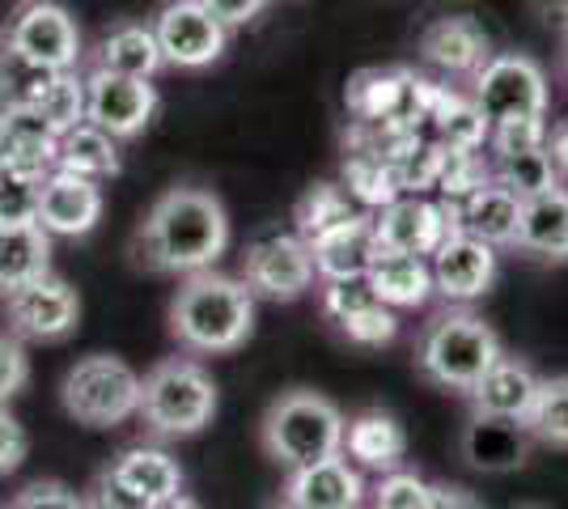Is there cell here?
<instances>
[{"label": "cell", "mask_w": 568, "mask_h": 509, "mask_svg": "<svg viewBox=\"0 0 568 509\" xmlns=\"http://www.w3.org/2000/svg\"><path fill=\"white\" fill-rule=\"evenodd\" d=\"M85 509H149V501H141L136 492H128L111 471H102L94 488H90V497H85Z\"/></svg>", "instance_id": "cell-45"}, {"label": "cell", "mask_w": 568, "mask_h": 509, "mask_svg": "<svg viewBox=\"0 0 568 509\" xmlns=\"http://www.w3.org/2000/svg\"><path fill=\"white\" fill-rule=\"evenodd\" d=\"M106 471H111L128 492H136L141 501H162L170 492H183V467H179V459L166 455L162 446H132V450H123Z\"/></svg>", "instance_id": "cell-27"}, {"label": "cell", "mask_w": 568, "mask_h": 509, "mask_svg": "<svg viewBox=\"0 0 568 509\" xmlns=\"http://www.w3.org/2000/svg\"><path fill=\"white\" fill-rule=\"evenodd\" d=\"M0 509H4V506H0Z\"/></svg>", "instance_id": "cell-56"}, {"label": "cell", "mask_w": 568, "mask_h": 509, "mask_svg": "<svg viewBox=\"0 0 568 509\" xmlns=\"http://www.w3.org/2000/svg\"><path fill=\"white\" fill-rule=\"evenodd\" d=\"M272 509H297V506H288V501H281V506H272Z\"/></svg>", "instance_id": "cell-52"}, {"label": "cell", "mask_w": 568, "mask_h": 509, "mask_svg": "<svg viewBox=\"0 0 568 509\" xmlns=\"http://www.w3.org/2000/svg\"><path fill=\"white\" fill-rule=\"evenodd\" d=\"M230 251V213L204 187H170L136 230V259L158 276H195Z\"/></svg>", "instance_id": "cell-1"}, {"label": "cell", "mask_w": 568, "mask_h": 509, "mask_svg": "<svg viewBox=\"0 0 568 509\" xmlns=\"http://www.w3.org/2000/svg\"><path fill=\"white\" fill-rule=\"evenodd\" d=\"M521 509H539V506H521Z\"/></svg>", "instance_id": "cell-54"}, {"label": "cell", "mask_w": 568, "mask_h": 509, "mask_svg": "<svg viewBox=\"0 0 568 509\" xmlns=\"http://www.w3.org/2000/svg\"><path fill=\"white\" fill-rule=\"evenodd\" d=\"M488 128L514 120H547V73L526 51H493L471 77V94Z\"/></svg>", "instance_id": "cell-7"}, {"label": "cell", "mask_w": 568, "mask_h": 509, "mask_svg": "<svg viewBox=\"0 0 568 509\" xmlns=\"http://www.w3.org/2000/svg\"><path fill=\"white\" fill-rule=\"evenodd\" d=\"M493 183H500L509 195H518L521 204L535 195L560 187V174L551 166L547 149H526V153H500L493 157Z\"/></svg>", "instance_id": "cell-32"}, {"label": "cell", "mask_w": 568, "mask_h": 509, "mask_svg": "<svg viewBox=\"0 0 568 509\" xmlns=\"http://www.w3.org/2000/svg\"><path fill=\"white\" fill-rule=\"evenodd\" d=\"M251 332H255V293L237 276L209 267L183 276L179 293L170 297V336L187 353L200 357L234 353L251 339Z\"/></svg>", "instance_id": "cell-2"}, {"label": "cell", "mask_w": 568, "mask_h": 509, "mask_svg": "<svg viewBox=\"0 0 568 509\" xmlns=\"http://www.w3.org/2000/svg\"><path fill=\"white\" fill-rule=\"evenodd\" d=\"M535 390H539L535 365L526 362V357H514V353H500L497 365L475 383V390L467 399H471V413L526 420L530 404H535Z\"/></svg>", "instance_id": "cell-22"}, {"label": "cell", "mask_w": 568, "mask_h": 509, "mask_svg": "<svg viewBox=\"0 0 568 509\" xmlns=\"http://www.w3.org/2000/svg\"><path fill=\"white\" fill-rule=\"evenodd\" d=\"M260 441L263 455L276 467L297 471L318 459L344 455V413L327 395L293 387L267 404L260 420Z\"/></svg>", "instance_id": "cell-4"}, {"label": "cell", "mask_w": 568, "mask_h": 509, "mask_svg": "<svg viewBox=\"0 0 568 509\" xmlns=\"http://www.w3.org/2000/svg\"><path fill=\"white\" fill-rule=\"evenodd\" d=\"M425 509H484V506H479V497H475V492H467V488H458V485H433Z\"/></svg>", "instance_id": "cell-47"}, {"label": "cell", "mask_w": 568, "mask_h": 509, "mask_svg": "<svg viewBox=\"0 0 568 509\" xmlns=\"http://www.w3.org/2000/svg\"><path fill=\"white\" fill-rule=\"evenodd\" d=\"M428 492H433V485H428L425 476H416V471H407V467H395V471L378 476V485H374V506L369 509H425Z\"/></svg>", "instance_id": "cell-39"}, {"label": "cell", "mask_w": 568, "mask_h": 509, "mask_svg": "<svg viewBox=\"0 0 568 509\" xmlns=\"http://www.w3.org/2000/svg\"><path fill=\"white\" fill-rule=\"evenodd\" d=\"M547 145V120H514L497 123L488 132V149L493 153H526V149H544Z\"/></svg>", "instance_id": "cell-41"}, {"label": "cell", "mask_w": 568, "mask_h": 509, "mask_svg": "<svg viewBox=\"0 0 568 509\" xmlns=\"http://www.w3.org/2000/svg\"><path fill=\"white\" fill-rule=\"evenodd\" d=\"M55 170H69V174H81V179L106 183V179L119 174V141L106 136L94 123H77L69 132H60Z\"/></svg>", "instance_id": "cell-28"}, {"label": "cell", "mask_w": 568, "mask_h": 509, "mask_svg": "<svg viewBox=\"0 0 568 509\" xmlns=\"http://www.w3.org/2000/svg\"><path fill=\"white\" fill-rule=\"evenodd\" d=\"M344 459L365 471H395L407 459V434H403L399 416L365 408L353 420H344Z\"/></svg>", "instance_id": "cell-20"}, {"label": "cell", "mask_w": 568, "mask_h": 509, "mask_svg": "<svg viewBox=\"0 0 568 509\" xmlns=\"http://www.w3.org/2000/svg\"><path fill=\"white\" fill-rule=\"evenodd\" d=\"M428 120L437 128V145L458 149V153H479L488 145V132H493L471 98L454 94V90H433Z\"/></svg>", "instance_id": "cell-30"}, {"label": "cell", "mask_w": 568, "mask_h": 509, "mask_svg": "<svg viewBox=\"0 0 568 509\" xmlns=\"http://www.w3.org/2000/svg\"><path fill=\"white\" fill-rule=\"evenodd\" d=\"M365 281H369L374 297L390 311H416L433 297V272H428V259H420V255L378 251Z\"/></svg>", "instance_id": "cell-25"}, {"label": "cell", "mask_w": 568, "mask_h": 509, "mask_svg": "<svg viewBox=\"0 0 568 509\" xmlns=\"http://www.w3.org/2000/svg\"><path fill=\"white\" fill-rule=\"evenodd\" d=\"M9 509H85V497L60 480H34L9 501Z\"/></svg>", "instance_id": "cell-42"}, {"label": "cell", "mask_w": 568, "mask_h": 509, "mask_svg": "<svg viewBox=\"0 0 568 509\" xmlns=\"http://www.w3.org/2000/svg\"><path fill=\"white\" fill-rule=\"evenodd\" d=\"M428 272H433V293L437 297H446L450 306H467V302H479L497 285L500 255L497 246L454 230L450 238L428 255Z\"/></svg>", "instance_id": "cell-14"}, {"label": "cell", "mask_w": 568, "mask_h": 509, "mask_svg": "<svg viewBox=\"0 0 568 509\" xmlns=\"http://www.w3.org/2000/svg\"><path fill=\"white\" fill-rule=\"evenodd\" d=\"M158 106L162 98L153 90V81L119 77L106 69H94L85 77V123L102 128L115 141H136L158 120Z\"/></svg>", "instance_id": "cell-11"}, {"label": "cell", "mask_w": 568, "mask_h": 509, "mask_svg": "<svg viewBox=\"0 0 568 509\" xmlns=\"http://www.w3.org/2000/svg\"><path fill=\"white\" fill-rule=\"evenodd\" d=\"M535 4H539V13H544L547 22H556L568 30V0H535Z\"/></svg>", "instance_id": "cell-49"}, {"label": "cell", "mask_w": 568, "mask_h": 509, "mask_svg": "<svg viewBox=\"0 0 568 509\" xmlns=\"http://www.w3.org/2000/svg\"><path fill=\"white\" fill-rule=\"evenodd\" d=\"M565 73H568V48H565Z\"/></svg>", "instance_id": "cell-53"}, {"label": "cell", "mask_w": 568, "mask_h": 509, "mask_svg": "<svg viewBox=\"0 0 568 509\" xmlns=\"http://www.w3.org/2000/svg\"><path fill=\"white\" fill-rule=\"evenodd\" d=\"M356 509H361V506H356Z\"/></svg>", "instance_id": "cell-55"}, {"label": "cell", "mask_w": 568, "mask_h": 509, "mask_svg": "<svg viewBox=\"0 0 568 509\" xmlns=\"http://www.w3.org/2000/svg\"><path fill=\"white\" fill-rule=\"evenodd\" d=\"M149 509H200V506L191 501L187 492H170V497H162V501H149Z\"/></svg>", "instance_id": "cell-50"}, {"label": "cell", "mask_w": 568, "mask_h": 509, "mask_svg": "<svg viewBox=\"0 0 568 509\" xmlns=\"http://www.w3.org/2000/svg\"><path fill=\"white\" fill-rule=\"evenodd\" d=\"M94 69L119 77H136V81H153L162 69V48L153 39L149 22H119L111 26L94 48Z\"/></svg>", "instance_id": "cell-26"}, {"label": "cell", "mask_w": 568, "mask_h": 509, "mask_svg": "<svg viewBox=\"0 0 568 509\" xmlns=\"http://www.w3.org/2000/svg\"><path fill=\"white\" fill-rule=\"evenodd\" d=\"M136 416L153 437H195L213 425L216 383L213 374L191 357H166L141 378Z\"/></svg>", "instance_id": "cell-5"}, {"label": "cell", "mask_w": 568, "mask_h": 509, "mask_svg": "<svg viewBox=\"0 0 568 509\" xmlns=\"http://www.w3.org/2000/svg\"><path fill=\"white\" fill-rule=\"evenodd\" d=\"M493 55L488 30L467 13H446L420 30V60L446 77H475Z\"/></svg>", "instance_id": "cell-17"}, {"label": "cell", "mask_w": 568, "mask_h": 509, "mask_svg": "<svg viewBox=\"0 0 568 509\" xmlns=\"http://www.w3.org/2000/svg\"><path fill=\"white\" fill-rule=\"evenodd\" d=\"M514 251L539 264H568V187H551L521 204Z\"/></svg>", "instance_id": "cell-21"}, {"label": "cell", "mask_w": 568, "mask_h": 509, "mask_svg": "<svg viewBox=\"0 0 568 509\" xmlns=\"http://www.w3.org/2000/svg\"><path fill=\"white\" fill-rule=\"evenodd\" d=\"M361 208H356V200L339 183H314L302 200H297V213H293V221H297V234L306 238V243H314L318 234H327V230H335V225H344L348 217H356Z\"/></svg>", "instance_id": "cell-34"}, {"label": "cell", "mask_w": 568, "mask_h": 509, "mask_svg": "<svg viewBox=\"0 0 568 509\" xmlns=\"http://www.w3.org/2000/svg\"><path fill=\"white\" fill-rule=\"evenodd\" d=\"M39 192L43 179H30L22 170H0V225H39Z\"/></svg>", "instance_id": "cell-37"}, {"label": "cell", "mask_w": 568, "mask_h": 509, "mask_svg": "<svg viewBox=\"0 0 568 509\" xmlns=\"http://www.w3.org/2000/svg\"><path fill=\"white\" fill-rule=\"evenodd\" d=\"M284 501L297 509H356L365 501V480L344 455H332L288 471Z\"/></svg>", "instance_id": "cell-18"}, {"label": "cell", "mask_w": 568, "mask_h": 509, "mask_svg": "<svg viewBox=\"0 0 568 509\" xmlns=\"http://www.w3.org/2000/svg\"><path fill=\"white\" fill-rule=\"evenodd\" d=\"M505 353L493 323H484L471 311H442L425 323L416 336V374L428 387L471 395L475 383L497 365Z\"/></svg>", "instance_id": "cell-3"}, {"label": "cell", "mask_w": 568, "mask_h": 509, "mask_svg": "<svg viewBox=\"0 0 568 509\" xmlns=\"http://www.w3.org/2000/svg\"><path fill=\"white\" fill-rule=\"evenodd\" d=\"M26 450H30V437H26L22 420L0 404V476L18 471L26 462Z\"/></svg>", "instance_id": "cell-44"}, {"label": "cell", "mask_w": 568, "mask_h": 509, "mask_svg": "<svg viewBox=\"0 0 568 509\" xmlns=\"http://www.w3.org/2000/svg\"><path fill=\"white\" fill-rule=\"evenodd\" d=\"M9 166V149H4V136H0V170Z\"/></svg>", "instance_id": "cell-51"}, {"label": "cell", "mask_w": 568, "mask_h": 509, "mask_svg": "<svg viewBox=\"0 0 568 509\" xmlns=\"http://www.w3.org/2000/svg\"><path fill=\"white\" fill-rule=\"evenodd\" d=\"M378 255V238H374V213H356L344 225H335L327 234H318L310 243V259H314V276L327 281H344V276H365Z\"/></svg>", "instance_id": "cell-19"}, {"label": "cell", "mask_w": 568, "mask_h": 509, "mask_svg": "<svg viewBox=\"0 0 568 509\" xmlns=\"http://www.w3.org/2000/svg\"><path fill=\"white\" fill-rule=\"evenodd\" d=\"M4 43L22 51L26 60L43 64L51 73H72L81 60V26L64 4L55 0H30L22 13L9 22Z\"/></svg>", "instance_id": "cell-12"}, {"label": "cell", "mask_w": 568, "mask_h": 509, "mask_svg": "<svg viewBox=\"0 0 568 509\" xmlns=\"http://www.w3.org/2000/svg\"><path fill=\"white\" fill-rule=\"evenodd\" d=\"M344 192L353 195L356 204H365V208H382L395 195H403L395 166L382 153V141H374L369 149H356V153L344 157Z\"/></svg>", "instance_id": "cell-31"}, {"label": "cell", "mask_w": 568, "mask_h": 509, "mask_svg": "<svg viewBox=\"0 0 568 509\" xmlns=\"http://www.w3.org/2000/svg\"><path fill=\"white\" fill-rule=\"evenodd\" d=\"M149 26L162 48V64L170 69H209L230 48V30L200 0H166Z\"/></svg>", "instance_id": "cell-10"}, {"label": "cell", "mask_w": 568, "mask_h": 509, "mask_svg": "<svg viewBox=\"0 0 568 509\" xmlns=\"http://www.w3.org/2000/svg\"><path fill=\"white\" fill-rule=\"evenodd\" d=\"M454 230H458L454 204H437V200H425V195H395L390 204H382L374 213L378 251H395V255L428 259Z\"/></svg>", "instance_id": "cell-13"}, {"label": "cell", "mask_w": 568, "mask_h": 509, "mask_svg": "<svg viewBox=\"0 0 568 509\" xmlns=\"http://www.w3.org/2000/svg\"><path fill=\"white\" fill-rule=\"evenodd\" d=\"M310 243L297 230H267L242 251V285L267 302H297L314 285Z\"/></svg>", "instance_id": "cell-8"}, {"label": "cell", "mask_w": 568, "mask_h": 509, "mask_svg": "<svg viewBox=\"0 0 568 509\" xmlns=\"http://www.w3.org/2000/svg\"><path fill=\"white\" fill-rule=\"evenodd\" d=\"M209 13H213L216 22L225 26V30H237V26H251L260 18L263 9H267V0H200Z\"/></svg>", "instance_id": "cell-46"}, {"label": "cell", "mask_w": 568, "mask_h": 509, "mask_svg": "<svg viewBox=\"0 0 568 509\" xmlns=\"http://www.w3.org/2000/svg\"><path fill=\"white\" fill-rule=\"evenodd\" d=\"M339 332L353 339V344H361V348H382V344H390V339L399 336V315H395L390 306L374 302V306H365L361 315L344 318Z\"/></svg>", "instance_id": "cell-40"}, {"label": "cell", "mask_w": 568, "mask_h": 509, "mask_svg": "<svg viewBox=\"0 0 568 509\" xmlns=\"http://www.w3.org/2000/svg\"><path fill=\"white\" fill-rule=\"evenodd\" d=\"M102 221V183L51 170L39 192V230L51 238H85Z\"/></svg>", "instance_id": "cell-15"}, {"label": "cell", "mask_w": 568, "mask_h": 509, "mask_svg": "<svg viewBox=\"0 0 568 509\" xmlns=\"http://www.w3.org/2000/svg\"><path fill=\"white\" fill-rule=\"evenodd\" d=\"M51 272V234L39 225H0V293Z\"/></svg>", "instance_id": "cell-29"}, {"label": "cell", "mask_w": 568, "mask_h": 509, "mask_svg": "<svg viewBox=\"0 0 568 509\" xmlns=\"http://www.w3.org/2000/svg\"><path fill=\"white\" fill-rule=\"evenodd\" d=\"M34 111H39L55 132H69L77 123H85V77L60 73L48 85V94L39 98Z\"/></svg>", "instance_id": "cell-36"}, {"label": "cell", "mask_w": 568, "mask_h": 509, "mask_svg": "<svg viewBox=\"0 0 568 509\" xmlns=\"http://www.w3.org/2000/svg\"><path fill=\"white\" fill-rule=\"evenodd\" d=\"M60 404L77 425L90 429H111L132 420L141 408V374L123 357L111 353H90L72 365L60 383Z\"/></svg>", "instance_id": "cell-6"}, {"label": "cell", "mask_w": 568, "mask_h": 509, "mask_svg": "<svg viewBox=\"0 0 568 509\" xmlns=\"http://www.w3.org/2000/svg\"><path fill=\"white\" fill-rule=\"evenodd\" d=\"M0 136H4L13 170H22L30 179H48L55 170L60 132L34 106H0Z\"/></svg>", "instance_id": "cell-23"}, {"label": "cell", "mask_w": 568, "mask_h": 509, "mask_svg": "<svg viewBox=\"0 0 568 509\" xmlns=\"http://www.w3.org/2000/svg\"><path fill=\"white\" fill-rule=\"evenodd\" d=\"M530 434L521 420H505V416H484L471 413L463 434H458V455L471 471L484 476H505V471H518L530 459Z\"/></svg>", "instance_id": "cell-16"}, {"label": "cell", "mask_w": 568, "mask_h": 509, "mask_svg": "<svg viewBox=\"0 0 568 509\" xmlns=\"http://www.w3.org/2000/svg\"><path fill=\"white\" fill-rule=\"evenodd\" d=\"M454 217H458V230H463V234H471V238L500 251V246H514V238H518L521 200L488 179L484 187H475L467 200L454 204Z\"/></svg>", "instance_id": "cell-24"}, {"label": "cell", "mask_w": 568, "mask_h": 509, "mask_svg": "<svg viewBox=\"0 0 568 509\" xmlns=\"http://www.w3.org/2000/svg\"><path fill=\"white\" fill-rule=\"evenodd\" d=\"M547 157H551V166L560 179H568V120H560L556 128H547Z\"/></svg>", "instance_id": "cell-48"}, {"label": "cell", "mask_w": 568, "mask_h": 509, "mask_svg": "<svg viewBox=\"0 0 568 509\" xmlns=\"http://www.w3.org/2000/svg\"><path fill=\"white\" fill-rule=\"evenodd\" d=\"M4 315H9V332L18 339L60 344L81 323V297L64 276L43 272L39 281H26L22 289L4 293Z\"/></svg>", "instance_id": "cell-9"}, {"label": "cell", "mask_w": 568, "mask_h": 509, "mask_svg": "<svg viewBox=\"0 0 568 509\" xmlns=\"http://www.w3.org/2000/svg\"><path fill=\"white\" fill-rule=\"evenodd\" d=\"M521 425H526L530 441L551 446V450H568V374L539 378L535 404H530Z\"/></svg>", "instance_id": "cell-33"}, {"label": "cell", "mask_w": 568, "mask_h": 509, "mask_svg": "<svg viewBox=\"0 0 568 509\" xmlns=\"http://www.w3.org/2000/svg\"><path fill=\"white\" fill-rule=\"evenodd\" d=\"M55 77L60 73L26 60L22 51H13L0 39V106H39V98L48 94Z\"/></svg>", "instance_id": "cell-35"}, {"label": "cell", "mask_w": 568, "mask_h": 509, "mask_svg": "<svg viewBox=\"0 0 568 509\" xmlns=\"http://www.w3.org/2000/svg\"><path fill=\"white\" fill-rule=\"evenodd\" d=\"M493 179V166H484V157L479 153H458V149H446V157H442V170H437V192L450 195V204L458 200H467L475 187H484Z\"/></svg>", "instance_id": "cell-38"}, {"label": "cell", "mask_w": 568, "mask_h": 509, "mask_svg": "<svg viewBox=\"0 0 568 509\" xmlns=\"http://www.w3.org/2000/svg\"><path fill=\"white\" fill-rule=\"evenodd\" d=\"M26 383H30V357H26L22 339L0 336V404H9Z\"/></svg>", "instance_id": "cell-43"}]
</instances>
